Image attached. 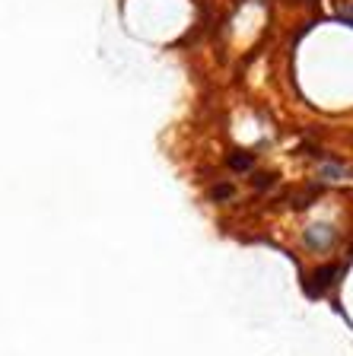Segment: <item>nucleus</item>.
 Returning a JSON list of instances; mask_svg holds the SVG:
<instances>
[{"instance_id": "nucleus-1", "label": "nucleus", "mask_w": 353, "mask_h": 356, "mask_svg": "<svg viewBox=\"0 0 353 356\" xmlns=\"http://www.w3.org/2000/svg\"><path fill=\"white\" fill-rule=\"evenodd\" d=\"M334 277H340V267L338 264H328V267H322V270H315V274H312L309 293H312V296H322L324 289L334 283Z\"/></svg>"}, {"instance_id": "nucleus-2", "label": "nucleus", "mask_w": 353, "mask_h": 356, "mask_svg": "<svg viewBox=\"0 0 353 356\" xmlns=\"http://www.w3.org/2000/svg\"><path fill=\"white\" fill-rule=\"evenodd\" d=\"M229 169H235V172L251 169V153H233L229 156Z\"/></svg>"}, {"instance_id": "nucleus-3", "label": "nucleus", "mask_w": 353, "mask_h": 356, "mask_svg": "<svg viewBox=\"0 0 353 356\" xmlns=\"http://www.w3.org/2000/svg\"><path fill=\"white\" fill-rule=\"evenodd\" d=\"M229 194H233V188H229V185H220V188H214V197H217V200H226Z\"/></svg>"}, {"instance_id": "nucleus-4", "label": "nucleus", "mask_w": 353, "mask_h": 356, "mask_svg": "<svg viewBox=\"0 0 353 356\" xmlns=\"http://www.w3.org/2000/svg\"><path fill=\"white\" fill-rule=\"evenodd\" d=\"M255 185H258V188H267V185H274V175H258V178H255Z\"/></svg>"}]
</instances>
